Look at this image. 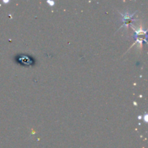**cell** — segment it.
<instances>
[{"mask_svg":"<svg viewBox=\"0 0 148 148\" xmlns=\"http://www.w3.org/2000/svg\"><path fill=\"white\" fill-rule=\"evenodd\" d=\"M47 2L51 5V6H53V5H54V2H52V1H47Z\"/></svg>","mask_w":148,"mask_h":148,"instance_id":"1","label":"cell"},{"mask_svg":"<svg viewBox=\"0 0 148 148\" xmlns=\"http://www.w3.org/2000/svg\"><path fill=\"white\" fill-rule=\"evenodd\" d=\"M147 115L145 116V122H147Z\"/></svg>","mask_w":148,"mask_h":148,"instance_id":"2","label":"cell"},{"mask_svg":"<svg viewBox=\"0 0 148 148\" xmlns=\"http://www.w3.org/2000/svg\"><path fill=\"white\" fill-rule=\"evenodd\" d=\"M138 118H139V119H141V118H142V117H141V116H139V117H138Z\"/></svg>","mask_w":148,"mask_h":148,"instance_id":"3","label":"cell"}]
</instances>
